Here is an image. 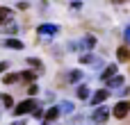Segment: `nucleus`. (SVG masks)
I'll return each mask as SVG.
<instances>
[{
	"label": "nucleus",
	"instance_id": "nucleus-18",
	"mask_svg": "<svg viewBox=\"0 0 130 125\" xmlns=\"http://www.w3.org/2000/svg\"><path fill=\"white\" fill-rule=\"evenodd\" d=\"M73 112V102L71 100H62V105H59V114H71Z\"/></svg>",
	"mask_w": 130,
	"mask_h": 125
},
{
	"label": "nucleus",
	"instance_id": "nucleus-26",
	"mask_svg": "<svg viewBox=\"0 0 130 125\" xmlns=\"http://www.w3.org/2000/svg\"><path fill=\"white\" fill-rule=\"evenodd\" d=\"M112 2H126V0H112Z\"/></svg>",
	"mask_w": 130,
	"mask_h": 125
},
{
	"label": "nucleus",
	"instance_id": "nucleus-7",
	"mask_svg": "<svg viewBox=\"0 0 130 125\" xmlns=\"http://www.w3.org/2000/svg\"><path fill=\"white\" fill-rule=\"evenodd\" d=\"M123 82H126V77H123V75H119V73H117V75H114V77H110V80H107V82H105V84H107V87H105V89H110V91H119V89H123Z\"/></svg>",
	"mask_w": 130,
	"mask_h": 125
},
{
	"label": "nucleus",
	"instance_id": "nucleus-2",
	"mask_svg": "<svg viewBox=\"0 0 130 125\" xmlns=\"http://www.w3.org/2000/svg\"><path fill=\"white\" fill-rule=\"evenodd\" d=\"M107 118H110V107H105V105H98V107L91 112V116H89V121L94 125H105Z\"/></svg>",
	"mask_w": 130,
	"mask_h": 125
},
{
	"label": "nucleus",
	"instance_id": "nucleus-6",
	"mask_svg": "<svg viewBox=\"0 0 130 125\" xmlns=\"http://www.w3.org/2000/svg\"><path fill=\"white\" fill-rule=\"evenodd\" d=\"M37 32H39V36H55V34L59 32V25H53V23H41V25L37 27Z\"/></svg>",
	"mask_w": 130,
	"mask_h": 125
},
{
	"label": "nucleus",
	"instance_id": "nucleus-3",
	"mask_svg": "<svg viewBox=\"0 0 130 125\" xmlns=\"http://www.w3.org/2000/svg\"><path fill=\"white\" fill-rule=\"evenodd\" d=\"M110 114H112L114 118H119V121H121V118H126V116L130 114V100H119V102L110 109Z\"/></svg>",
	"mask_w": 130,
	"mask_h": 125
},
{
	"label": "nucleus",
	"instance_id": "nucleus-27",
	"mask_svg": "<svg viewBox=\"0 0 130 125\" xmlns=\"http://www.w3.org/2000/svg\"><path fill=\"white\" fill-rule=\"evenodd\" d=\"M53 125H55V123H53Z\"/></svg>",
	"mask_w": 130,
	"mask_h": 125
},
{
	"label": "nucleus",
	"instance_id": "nucleus-5",
	"mask_svg": "<svg viewBox=\"0 0 130 125\" xmlns=\"http://www.w3.org/2000/svg\"><path fill=\"white\" fill-rule=\"evenodd\" d=\"M57 118H59V107L53 105V107H48V109L43 112L41 123H43V125H53V123H57Z\"/></svg>",
	"mask_w": 130,
	"mask_h": 125
},
{
	"label": "nucleus",
	"instance_id": "nucleus-1",
	"mask_svg": "<svg viewBox=\"0 0 130 125\" xmlns=\"http://www.w3.org/2000/svg\"><path fill=\"white\" fill-rule=\"evenodd\" d=\"M39 107V100L37 98H25V100H21V102H16L14 107H11V112H14V116H27V114H32L34 109Z\"/></svg>",
	"mask_w": 130,
	"mask_h": 125
},
{
	"label": "nucleus",
	"instance_id": "nucleus-23",
	"mask_svg": "<svg viewBox=\"0 0 130 125\" xmlns=\"http://www.w3.org/2000/svg\"><path fill=\"white\" fill-rule=\"evenodd\" d=\"M7 68H9V64H7V61H0V73H5Z\"/></svg>",
	"mask_w": 130,
	"mask_h": 125
},
{
	"label": "nucleus",
	"instance_id": "nucleus-24",
	"mask_svg": "<svg viewBox=\"0 0 130 125\" xmlns=\"http://www.w3.org/2000/svg\"><path fill=\"white\" fill-rule=\"evenodd\" d=\"M123 36H126V41L130 43V27H126V32H123Z\"/></svg>",
	"mask_w": 130,
	"mask_h": 125
},
{
	"label": "nucleus",
	"instance_id": "nucleus-16",
	"mask_svg": "<svg viewBox=\"0 0 130 125\" xmlns=\"http://www.w3.org/2000/svg\"><path fill=\"white\" fill-rule=\"evenodd\" d=\"M16 82H21L18 73H7V75H2V84H16Z\"/></svg>",
	"mask_w": 130,
	"mask_h": 125
},
{
	"label": "nucleus",
	"instance_id": "nucleus-13",
	"mask_svg": "<svg viewBox=\"0 0 130 125\" xmlns=\"http://www.w3.org/2000/svg\"><path fill=\"white\" fill-rule=\"evenodd\" d=\"M27 64H30L32 71H37L39 75H43V61H41V59H37V57H27Z\"/></svg>",
	"mask_w": 130,
	"mask_h": 125
},
{
	"label": "nucleus",
	"instance_id": "nucleus-8",
	"mask_svg": "<svg viewBox=\"0 0 130 125\" xmlns=\"http://www.w3.org/2000/svg\"><path fill=\"white\" fill-rule=\"evenodd\" d=\"M2 48H7V50H23L25 46H23V41H21V39L9 36V39H2Z\"/></svg>",
	"mask_w": 130,
	"mask_h": 125
},
{
	"label": "nucleus",
	"instance_id": "nucleus-15",
	"mask_svg": "<svg viewBox=\"0 0 130 125\" xmlns=\"http://www.w3.org/2000/svg\"><path fill=\"white\" fill-rule=\"evenodd\" d=\"M80 64H91L94 68H103V66H101V61H98L94 55H80Z\"/></svg>",
	"mask_w": 130,
	"mask_h": 125
},
{
	"label": "nucleus",
	"instance_id": "nucleus-22",
	"mask_svg": "<svg viewBox=\"0 0 130 125\" xmlns=\"http://www.w3.org/2000/svg\"><path fill=\"white\" fill-rule=\"evenodd\" d=\"M5 32H7V34H16V32H18V25H14V23H9V25L5 27Z\"/></svg>",
	"mask_w": 130,
	"mask_h": 125
},
{
	"label": "nucleus",
	"instance_id": "nucleus-14",
	"mask_svg": "<svg viewBox=\"0 0 130 125\" xmlns=\"http://www.w3.org/2000/svg\"><path fill=\"white\" fill-rule=\"evenodd\" d=\"M75 96H78V100H89V96H91V89H89L87 84H80V87L75 89Z\"/></svg>",
	"mask_w": 130,
	"mask_h": 125
},
{
	"label": "nucleus",
	"instance_id": "nucleus-4",
	"mask_svg": "<svg viewBox=\"0 0 130 125\" xmlns=\"http://www.w3.org/2000/svg\"><path fill=\"white\" fill-rule=\"evenodd\" d=\"M107 98H110V89H96V91L89 96V105H91V107H98V105H103Z\"/></svg>",
	"mask_w": 130,
	"mask_h": 125
},
{
	"label": "nucleus",
	"instance_id": "nucleus-12",
	"mask_svg": "<svg viewBox=\"0 0 130 125\" xmlns=\"http://www.w3.org/2000/svg\"><path fill=\"white\" fill-rule=\"evenodd\" d=\"M117 59H119L121 64L130 61V48H128V46H121V48H117Z\"/></svg>",
	"mask_w": 130,
	"mask_h": 125
},
{
	"label": "nucleus",
	"instance_id": "nucleus-11",
	"mask_svg": "<svg viewBox=\"0 0 130 125\" xmlns=\"http://www.w3.org/2000/svg\"><path fill=\"white\" fill-rule=\"evenodd\" d=\"M117 73H119V66H117V64H112V66L103 68V71H101V82H107V80H110V77H114Z\"/></svg>",
	"mask_w": 130,
	"mask_h": 125
},
{
	"label": "nucleus",
	"instance_id": "nucleus-20",
	"mask_svg": "<svg viewBox=\"0 0 130 125\" xmlns=\"http://www.w3.org/2000/svg\"><path fill=\"white\" fill-rule=\"evenodd\" d=\"M80 77H82V73H80V71H71V73H69V80H71V82H78Z\"/></svg>",
	"mask_w": 130,
	"mask_h": 125
},
{
	"label": "nucleus",
	"instance_id": "nucleus-17",
	"mask_svg": "<svg viewBox=\"0 0 130 125\" xmlns=\"http://www.w3.org/2000/svg\"><path fill=\"white\" fill-rule=\"evenodd\" d=\"M0 100H2V107H5V109H11V107L16 105V102H14V98H11L9 93H5V96H0Z\"/></svg>",
	"mask_w": 130,
	"mask_h": 125
},
{
	"label": "nucleus",
	"instance_id": "nucleus-21",
	"mask_svg": "<svg viewBox=\"0 0 130 125\" xmlns=\"http://www.w3.org/2000/svg\"><path fill=\"white\" fill-rule=\"evenodd\" d=\"M32 116H34V118H37V121H41V118H43V107H41V105H39V107H37V109H34V112H32Z\"/></svg>",
	"mask_w": 130,
	"mask_h": 125
},
{
	"label": "nucleus",
	"instance_id": "nucleus-25",
	"mask_svg": "<svg viewBox=\"0 0 130 125\" xmlns=\"http://www.w3.org/2000/svg\"><path fill=\"white\" fill-rule=\"evenodd\" d=\"M11 125H27L25 121H16V123H11Z\"/></svg>",
	"mask_w": 130,
	"mask_h": 125
},
{
	"label": "nucleus",
	"instance_id": "nucleus-19",
	"mask_svg": "<svg viewBox=\"0 0 130 125\" xmlns=\"http://www.w3.org/2000/svg\"><path fill=\"white\" fill-rule=\"evenodd\" d=\"M37 93H39V84H34V82H32V84L27 87V96H30V98H34Z\"/></svg>",
	"mask_w": 130,
	"mask_h": 125
},
{
	"label": "nucleus",
	"instance_id": "nucleus-9",
	"mask_svg": "<svg viewBox=\"0 0 130 125\" xmlns=\"http://www.w3.org/2000/svg\"><path fill=\"white\" fill-rule=\"evenodd\" d=\"M18 77H21V82H27V84H32V82H37V80H39V73L30 68V71H21V73H18Z\"/></svg>",
	"mask_w": 130,
	"mask_h": 125
},
{
	"label": "nucleus",
	"instance_id": "nucleus-10",
	"mask_svg": "<svg viewBox=\"0 0 130 125\" xmlns=\"http://www.w3.org/2000/svg\"><path fill=\"white\" fill-rule=\"evenodd\" d=\"M11 18H14V9H9V7L0 5V25H7V23H11Z\"/></svg>",
	"mask_w": 130,
	"mask_h": 125
}]
</instances>
